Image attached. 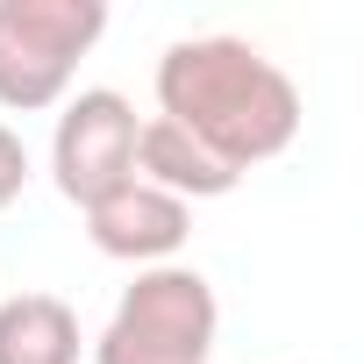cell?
I'll use <instances>...</instances> for the list:
<instances>
[{
	"label": "cell",
	"instance_id": "6da1fadb",
	"mask_svg": "<svg viewBox=\"0 0 364 364\" xmlns=\"http://www.w3.org/2000/svg\"><path fill=\"white\" fill-rule=\"evenodd\" d=\"M157 114L250 171L300 136V86L243 36H186L157 58Z\"/></svg>",
	"mask_w": 364,
	"mask_h": 364
},
{
	"label": "cell",
	"instance_id": "7a4b0ae2",
	"mask_svg": "<svg viewBox=\"0 0 364 364\" xmlns=\"http://www.w3.org/2000/svg\"><path fill=\"white\" fill-rule=\"evenodd\" d=\"M215 286L193 264H150L114 300V321L93 343V364H208L215 357Z\"/></svg>",
	"mask_w": 364,
	"mask_h": 364
},
{
	"label": "cell",
	"instance_id": "3957f363",
	"mask_svg": "<svg viewBox=\"0 0 364 364\" xmlns=\"http://www.w3.org/2000/svg\"><path fill=\"white\" fill-rule=\"evenodd\" d=\"M100 0H0V107H58L79 58L100 43Z\"/></svg>",
	"mask_w": 364,
	"mask_h": 364
},
{
	"label": "cell",
	"instance_id": "277c9868",
	"mask_svg": "<svg viewBox=\"0 0 364 364\" xmlns=\"http://www.w3.org/2000/svg\"><path fill=\"white\" fill-rule=\"evenodd\" d=\"M136 107L114 93V86H86L65 100L58 114V136H50V171H58V193L93 208L100 193H114L122 178H136Z\"/></svg>",
	"mask_w": 364,
	"mask_h": 364
},
{
	"label": "cell",
	"instance_id": "5b68a950",
	"mask_svg": "<svg viewBox=\"0 0 364 364\" xmlns=\"http://www.w3.org/2000/svg\"><path fill=\"white\" fill-rule=\"evenodd\" d=\"M186 229H193V208L171 200V193H157V186H143V178H122L114 193H100V200L86 208L93 250H107V257H122V264H136V272L171 264L178 243H186Z\"/></svg>",
	"mask_w": 364,
	"mask_h": 364
},
{
	"label": "cell",
	"instance_id": "8992f818",
	"mask_svg": "<svg viewBox=\"0 0 364 364\" xmlns=\"http://www.w3.org/2000/svg\"><path fill=\"white\" fill-rule=\"evenodd\" d=\"M136 178L193 208V200H222V193H236L243 171H229L215 150H200L186 129H171V122L157 114V122H143V136H136Z\"/></svg>",
	"mask_w": 364,
	"mask_h": 364
},
{
	"label": "cell",
	"instance_id": "52a82bcc",
	"mask_svg": "<svg viewBox=\"0 0 364 364\" xmlns=\"http://www.w3.org/2000/svg\"><path fill=\"white\" fill-rule=\"evenodd\" d=\"M86 336L72 300L58 293H15L0 300V364H79Z\"/></svg>",
	"mask_w": 364,
	"mask_h": 364
},
{
	"label": "cell",
	"instance_id": "ba28073f",
	"mask_svg": "<svg viewBox=\"0 0 364 364\" xmlns=\"http://www.w3.org/2000/svg\"><path fill=\"white\" fill-rule=\"evenodd\" d=\"M22 186H29V143H22L8 122H0V208H15Z\"/></svg>",
	"mask_w": 364,
	"mask_h": 364
}]
</instances>
